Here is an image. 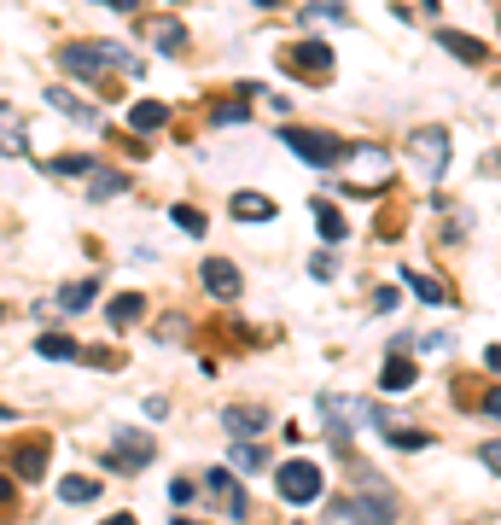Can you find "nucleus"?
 I'll return each instance as SVG.
<instances>
[{
    "label": "nucleus",
    "instance_id": "nucleus-1",
    "mask_svg": "<svg viewBox=\"0 0 501 525\" xmlns=\"http://www.w3.org/2000/svg\"><path fill=\"white\" fill-rule=\"evenodd\" d=\"M59 65H65L70 76H88V82H100L105 70H129L134 59L117 47V41H100V47H94V41H70L65 53H59Z\"/></svg>",
    "mask_w": 501,
    "mask_h": 525
},
{
    "label": "nucleus",
    "instance_id": "nucleus-2",
    "mask_svg": "<svg viewBox=\"0 0 501 525\" xmlns=\"http://www.w3.org/2000/svg\"><path fill=\"white\" fill-rule=\"evenodd\" d=\"M280 140L298 152L303 164H315V170H338V164L350 158V146H338V140L321 135V129H280Z\"/></svg>",
    "mask_w": 501,
    "mask_h": 525
},
{
    "label": "nucleus",
    "instance_id": "nucleus-3",
    "mask_svg": "<svg viewBox=\"0 0 501 525\" xmlns=\"http://www.w3.org/2000/svg\"><path fill=\"white\" fill-rule=\"evenodd\" d=\"M274 485H280V502L309 508V502H321V467H315V461H286V467L274 473Z\"/></svg>",
    "mask_w": 501,
    "mask_h": 525
},
{
    "label": "nucleus",
    "instance_id": "nucleus-4",
    "mask_svg": "<svg viewBox=\"0 0 501 525\" xmlns=\"http://www.w3.org/2000/svg\"><path fill=\"white\" fill-rule=\"evenodd\" d=\"M408 146H414V164H420V175H426V181H437V175L449 170V135H443V129H414V140H408Z\"/></svg>",
    "mask_w": 501,
    "mask_h": 525
},
{
    "label": "nucleus",
    "instance_id": "nucleus-5",
    "mask_svg": "<svg viewBox=\"0 0 501 525\" xmlns=\"http://www.w3.org/2000/svg\"><path fill=\"white\" fill-rule=\"evenodd\" d=\"M204 490H210V502H216L228 520H239V514H245V490H239L234 467H210V473H204Z\"/></svg>",
    "mask_w": 501,
    "mask_h": 525
},
{
    "label": "nucleus",
    "instance_id": "nucleus-6",
    "mask_svg": "<svg viewBox=\"0 0 501 525\" xmlns=\"http://www.w3.org/2000/svg\"><path fill=\"white\" fill-rule=\"evenodd\" d=\"M350 158H356V181H350V193H356V199H373V181L391 175V158H385L379 146H356Z\"/></svg>",
    "mask_w": 501,
    "mask_h": 525
},
{
    "label": "nucleus",
    "instance_id": "nucleus-7",
    "mask_svg": "<svg viewBox=\"0 0 501 525\" xmlns=\"http://www.w3.org/2000/svg\"><path fill=\"white\" fill-rule=\"evenodd\" d=\"M47 105H53V111H65L70 123H82V129H105V111H100V105L76 100L70 88H47Z\"/></svg>",
    "mask_w": 501,
    "mask_h": 525
},
{
    "label": "nucleus",
    "instance_id": "nucleus-8",
    "mask_svg": "<svg viewBox=\"0 0 501 525\" xmlns=\"http://www.w3.org/2000/svg\"><path fill=\"white\" fill-rule=\"evenodd\" d=\"M152 461V438H140V432H129V426H117V455L105 461L111 473H123V467H146Z\"/></svg>",
    "mask_w": 501,
    "mask_h": 525
},
{
    "label": "nucleus",
    "instance_id": "nucleus-9",
    "mask_svg": "<svg viewBox=\"0 0 501 525\" xmlns=\"http://www.w3.org/2000/svg\"><path fill=\"white\" fill-rule=\"evenodd\" d=\"M199 280H204L210 298H239V269L228 263V257H210V263L199 269Z\"/></svg>",
    "mask_w": 501,
    "mask_h": 525
},
{
    "label": "nucleus",
    "instance_id": "nucleus-10",
    "mask_svg": "<svg viewBox=\"0 0 501 525\" xmlns=\"http://www.w3.org/2000/svg\"><path fill=\"white\" fill-rule=\"evenodd\" d=\"M286 59H292L303 76H327V70H333V47H321V41H298V47H286Z\"/></svg>",
    "mask_w": 501,
    "mask_h": 525
},
{
    "label": "nucleus",
    "instance_id": "nucleus-11",
    "mask_svg": "<svg viewBox=\"0 0 501 525\" xmlns=\"http://www.w3.org/2000/svg\"><path fill=\"white\" fill-rule=\"evenodd\" d=\"M437 47H443V53H455L461 65H484V59H490V53H484V41H478V35H461V30H437Z\"/></svg>",
    "mask_w": 501,
    "mask_h": 525
},
{
    "label": "nucleus",
    "instance_id": "nucleus-12",
    "mask_svg": "<svg viewBox=\"0 0 501 525\" xmlns=\"http://www.w3.org/2000/svg\"><path fill=\"white\" fill-rule=\"evenodd\" d=\"M414 380H420V368L408 362V350H397V356L385 362V374H379V385H385V391H408Z\"/></svg>",
    "mask_w": 501,
    "mask_h": 525
},
{
    "label": "nucleus",
    "instance_id": "nucleus-13",
    "mask_svg": "<svg viewBox=\"0 0 501 525\" xmlns=\"http://www.w3.org/2000/svg\"><path fill=\"white\" fill-rule=\"evenodd\" d=\"M222 420H228V432H234V438H257V432L268 426V415H263V409H251V403H245V409L234 403Z\"/></svg>",
    "mask_w": 501,
    "mask_h": 525
},
{
    "label": "nucleus",
    "instance_id": "nucleus-14",
    "mask_svg": "<svg viewBox=\"0 0 501 525\" xmlns=\"http://www.w3.org/2000/svg\"><path fill=\"white\" fill-rule=\"evenodd\" d=\"M234 216L239 222H274V199H263V193H239Z\"/></svg>",
    "mask_w": 501,
    "mask_h": 525
},
{
    "label": "nucleus",
    "instance_id": "nucleus-15",
    "mask_svg": "<svg viewBox=\"0 0 501 525\" xmlns=\"http://www.w3.org/2000/svg\"><path fill=\"white\" fill-rule=\"evenodd\" d=\"M129 123L140 129V135H146V129H164V123H169V105H158V100H140V105L129 111Z\"/></svg>",
    "mask_w": 501,
    "mask_h": 525
},
{
    "label": "nucleus",
    "instance_id": "nucleus-16",
    "mask_svg": "<svg viewBox=\"0 0 501 525\" xmlns=\"http://www.w3.org/2000/svg\"><path fill=\"white\" fill-rule=\"evenodd\" d=\"M402 280L414 286V298H426V304H449V286H437L432 275H420V269H402Z\"/></svg>",
    "mask_w": 501,
    "mask_h": 525
},
{
    "label": "nucleus",
    "instance_id": "nucleus-17",
    "mask_svg": "<svg viewBox=\"0 0 501 525\" xmlns=\"http://www.w3.org/2000/svg\"><path fill=\"white\" fill-rule=\"evenodd\" d=\"M0 152H6V158H12V152H24V123H18L6 105H0Z\"/></svg>",
    "mask_w": 501,
    "mask_h": 525
},
{
    "label": "nucleus",
    "instance_id": "nucleus-18",
    "mask_svg": "<svg viewBox=\"0 0 501 525\" xmlns=\"http://www.w3.org/2000/svg\"><path fill=\"white\" fill-rule=\"evenodd\" d=\"M59 304H65V310H88V304H94V280H70L65 292H59Z\"/></svg>",
    "mask_w": 501,
    "mask_h": 525
},
{
    "label": "nucleus",
    "instance_id": "nucleus-19",
    "mask_svg": "<svg viewBox=\"0 0 501 525\" xmlns=\"http://www.w3.org/2000/svg\"><path fill=\"white\" fill-rule=\"evenodd\" d=\"M35 350H41V356H59V362H70V356H76V339H65V333H41V339H35Z\"/></svg>",
    "mask_w": 501,
    "mask_h": 525
},
{
    "label": "nucleus",
    "instance_id": "nucleus-20",
    "mask_svg": "<svg viewBox=\"0 0 501 525\" xmlns=\"http://www.w3.org/2000/svg\"><path fill=\"white\" fill-rule=\"evenodd\" d=\"M59 496H65V502H94V496H100V479H59Z\"/></svg>",
    "mask_w": 501,
    "mask_h": 525
},
{
    "label": "nucleus",
    "instance_id": "nucleus-21",
    "mask_svg": "<svg viewBox=\"0 0 501 525\" xmlns=\"http://www.w3.org/2000/svg\"><path fill=\"white\" fill-rule=\"evenodd\" d=\"M123 187H129V181H123L117 170H94V181H88V193H94V199H111V193H123Z\"/></svg>",
    "mask_w": 501,
    "mask_h": 525
},
{
    "label": "nucleus",
    "instance_id": "nucleus-22",
    "mask_svg": "<svg viewBox=\"0 0 501 525\" xmlns=\"http://www.w3.org/2000/svg\"><path fill=\"white\" fill-rule=\"evenodd\" d=\"M134 315H140V292H123V298H111V327H129Z\"/></svg>",
    "mask_w": 501,
    "mask_h": 525
},
{
    "label": "nucleus",
    "instance_id": "nucleus-23",
    "mask_svg": "<svg viewBox=\"0 0 501 525\" xmlns=\"http://www.w3.org/2000/svg\"><path fill=\"white\" fill-rule=\"evenodd\" d=\"M251 467H263V450H257L251 438H245V444L234 438V473H251Z\"/></svg>",
    "mask_w": 501,
    "mask_h": 525
},
{
    "label": "nucleus",
    "instance_id": "nucleus-24",
    "mask_svg": "<svg viewBox=\"0 0 501 525\" xmlns=\"http://www.w3.org/2000/svg\"><path fill=\"white\" fill-rule=\"evenodd\" d=\"M169 216H175V228H181V234H204V210H193V205H175Z\"/></svg>",
    "mask_w": 501,
    "mask_h": 525
},
{
    "label": "nucleus",
    "instance_id": "nucleus-25",
    "mask_svg": "<svg viewBox=\"0 0 501 525\" xmlns=\"http://www.w3.org/2000/svg\"><path fill=\"white\" fill-rule=\"evenodd\" d=\"M315 222H321V234H327V240H344V216H338L333 205H315Z\"/></svg>",
    "mask_w": 501,
    "mask_h": 525
},
{
    "label": "nucleus",
    "instance_id": "nucleus-26",
    "mask_svg": "<svg viewBox=\"0 0 501 525\" xmlns=\"http://www.w3.org/2000/svg\"><path fill=\"white\" fill-rule=\"evenodd\" d=\"M303 18H309V24H344V6H327V0H315V6H303Z\"/></svg>",
    "mask_w": 501,
    "mask_h": 525
},
{
    "label": "nucleus",
    "instance_id": "nucleus-27",
    "mask_svg": "<svg viewBox=\"0 0 501 525\" xmlns=\"http://www.w3.org/2000/svg\"><path fill=\"white\" fill-rule=\"evenodd\" d=\"M181 41H187V35H181V24H158V47H164V53H175Z\"/></svg>",
    "mask_w": 501,
    "mask_h": 525
},
{
    "label": "nucleus",
    "instance_id": "nucleus-28",
    "mask_svg": "<svg viewBox=\"0 0 501 525\" xmlns=\"http://www.w3.org/2000/svg\"><path fill=\"white\" fill-rule=\"evenodd\" d=\"M397 450H426V432H385Z\"/></svg>",
    "mask_w": 501,
    "mask_h": 525
},
{
    "label": "nucleus",
    "instance_id": "nucleus-29",
    "mask_svg": "<svg viewBox=\"0 0 501 525\" xmlns=\"http://www.w3.org/2000/svg\"><path fill=\"white\" fill-rule=\"evenodd\" d=\"M478 461H484L490 473H501V438H490V444H478Z\"/></svg>",
    "mask_w": 501,
    "mask_h": 525
},
{
    "label": "nucleus",
    "instance_id": "nucleus-30",
    "mask_svg": "<svg viewBox=\"0 0 501 525\" xmlns=\"http://www.w3.org/2000/svg\"><path fill=\"white\" fill-rule=\"evenodd\" d=\"M216 123H245V100H228V105H216Z\"/></svg>",
    "mask_w": 501,
    "mask_h": 525
},
{
    "label": "nucleus",
    "instance_id": "nucleus-31",
    "mask_svg": "<svg viewBox=\"0 0 501 525\" xmlns=\"http://www.w3.org/2000/svg\"><path fill=\"white\" fill-rule=\"evenodd\" d=\"M18 467H24V479H41V450H18Z\"/></svg>",
    "mask_w": 501,
    "mask_h": 525
},
{
    "label": "nucleus",
    "instance_id": "nucleus-32",
    "mask_svg": "<svg viewBox=\"0 0 501 525\" xmlns=\"http://www.w3.org/2000/svg\"><path fill=\"white\" fill-rule=\"evenodd\" d=\"M169 502L187 508V502H193V479H175V485H169Z\"/></svg>",
    "mask_w": 501,
    "mask_h": 525
},
{
    "label": "nucleus",
    "instance_id": "nucleus-33",
    "mask_svg": "<svg viewBox=\"0 0 501 525\" xmlns=\"http://www.w3.org/2000/svg\"><path fill=\"white\" fill-rule=\"evenodd\" d=\"M309 275H315V280H333V257H327V251H321V257H315V263H309Z\"/></svg>",
    "mask_w": 501,
    "mask_h": 525
},
{
    "label": "nucleus",
    "instance_id": "nucleus-34",
    "mask_svg": "<svg viewBox=\"0 0 501 525\" xmlns=\"http://www.w3.org/2000/svg\"><path fill=\"white\" fill-rule=\"evenodd\" d=\"M100 6H111V12H134L140 0H100Z\"/></svg>",
    "mask_w": 501,
    "mask_h": 525
},
{
    "label": "nucleus",
    "instance_id": "nucleus-35",
    "mask_svg": "<svg viewBox=\"0 0 501 525\" xmlns=\"http://www.w3.org/2000/svg\"><path fill=\"white\" fill-rule=\"evenodd\" d=\"M484 409H490V415L501 420V391H490V397H484Z\"/></svg>",
    "mask_w": 501,
    "mask_h": 525
},
{
    "label": "nucleus",
    "instance_id": "nucleus-36",
    "mask_svg": "<svg viewBox=\"0 0 501 525\" xmlns=\"http://www.w3.org/2000/svg\"><path fill=\"white\" fill-rule=\"evenodd\" d=\"M484 362H490V368L501 374V345H490V350H484Z\"/></svg>",
    "mask_w": 501,
    "mask_h": 525
},
{
    "label": "nucleus",
    "instance_id": "nucleus-37",
    "mask_svg": "<svg viewBox=\"0 0 501 525\" xmlns=\"http://www.w3.org/2000/svg\"><path fill=\"white\" fill-rule=\"evenodd\" d=\"M6 496H12V490H6V479H0V502H6Z\"/></svg>",
    "mask_w": 501,
    "mask_h": 525
}]
</instances>
